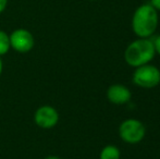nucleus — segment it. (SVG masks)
<instances>
[{
  "label": "nucleus",
  "mask_w": 160,
  "mask_h": 159,
  "mask_svg": "<svg viewBox=\"0 0 160 159\" xmlns=\"http://www.w3.org/2000/svg\"><path fill=\"white\" fill-rule=\"evenodd\" d=\"M158 26V11L150 3L139 6L132 17V30L138 38H149Z\"/></svg>",
  "instance_id": "1"
},
{
  "label": "nucleus",
  "mask_w": 160,
  "mask_h": 159,
  "mask_svg": "<svg viewBox=\"0 0 160 159\" xmlns=\"http://www.w3.org/2000/svg\"><path fill=\"white\" fill-rule=\"evenodd\" d=\"M156 56L154 42L150 38H138L132 42L124 50L125 62L132 68L150 63Z\"/></svg>",
  "instance_id": "2"
},
{
  "label": "nucleus",
  "mask_w": 160,
  "mask_h": 159,
  "mask_svg": "<svg viewBox=\"0 0 160 159\" xmlns=\"http://www.w3.org/2000/svg\"><path fill=\"white\" fill-rule=\"evenodd\" d=\"M132 81L141 88H154L160 84V70L150 63L135 68Z\"/></svg>",
  "instance_id": "3"
},
{
  "label": "nucleus",
  "mask_w": 160,
  "mask_h": 159,
  "mask_svg": "<svg viewBox=\"0 0 160 159\" xmlns=\"http://www.w3.org/2000/svg\"><path fill=\"white\" fill-rule=\"evenodd\" d=\"M145 135V125L137 119H127L119 125V136L128 144H138L144 140Z\"/></svg>",
  "instance_id": "4"
},
{
  "label": "nucleus",
  "mask_w": 160,
  "mask_h": 159,
  "mask_svg": "<svg viewBox=\"0 0 160 159\" xmlns=\"http://www.w3.org/2000/svg\"><path fill=\"white\" fill-rule=\"evenodd\" d=\"M9 36L11 49L19 53H28L35 47L34 35L26 28H17Z\"/></svg>",
  "instance_id": "5"
},
{
  "label": "nucleus",
  "mask_w": 160,
  "mask_h": 159,
  "mask_svg": "<svg viewBox=\"0 0 160 159\" xmlns=\"http://www.w3.org/2000/svg\"><path fill=\"white\" fill-rule=\"evenodd\" d=\"M33 118L34 122L38 127L44 130H50L58 124L60 115L53 106L42 105L35 110Z\"/></svg>",
  "instance_id": "6"
},
{
  "label": "nucleus",
  "mask_w": 160,
  "mask_h": 159,
  "mask_svg": "<svg viewBox=\"0 0 160 159\" xmlns=\"http://www.w3.org/2000/svg\"><path fill=\"white\" fill-rule=\"evenodd\" d=\"M107 98L110 102L114 105L128 104L132 98V93L125 85L112 84L107 89Z\"/></svg>",
  "instance_id": "7"
},
{
  "label": "nucleus",
  "mask_w": 160,
  "mask_h": 159,
  "mask_svg": "<svg viewBox=\"0 0 160 159\" xmlns=\"http://www.w3.org/2000/svg\"><path fill=\"white\" fill-rule=\"evenodd\" d=\"M121 152L116 145H106L99 154V159H120Z\"/></svg>",
  "instance_id": "8"
},
{
  "label": "nucleus",
  "mask_w": 160,
  "mask_h": 159,
  "mask_svg": "<svg viewBox=\"0 0 160 159\" xmlns=\"http://www.w3.org/2000/svg\"><path fill=\"white\" fill-rule=\"evenodd\" d=\"M10 49V36L6 31L0 30V57L7 55Z\"/></svg>",
  "instance_id": "9"
},
{
  "label": "nucleus",
  "mask_w": 160,
  "mask_h": 159,
  "mask_svg": "<svg viewBox=\"0 0 160 159\" xmlns=\"http://www.w3.org/2000/svg\"><path fill=\"white\" fill-rule=\"evenodd\" d=\"M152 42H154V47H155V51H156V53L160 55V35L159 36H157L156 38L152 40Z\"/></svg>",
  "instance_id": "10"
},
{
  "label": "nucleus",
  "mask_w": 160,
  "mask_h": 159,
  "mask_svg": "<svg viewBox=\"0 0 160 159\" xmlns=\"http://www.w3.org/2000/svg\"><path fill=\"white\" fill-rule=\"evenodd\" d=\"M8 2H9V0H0V14L7 9Z\"/></svg>",
  "instance_id": "11"
},
{
  "label": "nucleus",
  "mask_w": 160,
  "mask_h": 159,
  "mask_svg": "<svg viewBox=\"0 0 160 159\" xmlns=\"http://www.w3.org/2000/svg\"><path fill=\"white\" fill-rule=\"evenodd\" d=\"M149 3L152 4L157 11H160V0H150Z\"/></svg>",
  "instance_id": "12"
},
{
  "label": "nucleus",
  "mask_w": 160,
  "mask_h": 159,
  "mask_svg": "<svg viewBox=\"0 0 160 159\" xmlns=\"http://www.w3.org/2000/svg\"><path fill=\"white\" fill-rule=\"evenodd\" d=\"M44 159H62V158L56 155H49V156H47V157H45Z\"/></svg>",
  "instance_id": "13"
},
{
  "label": "nucleus",
  "mask_w": 160,
  "mask_h": 159,
  "mask_svg": "<svg viewBox=\"0 0 160 159\" xmlns=\"http://www.w3.org/2000/svg\"><path fill=\"white\" fill-rule=\"evenodd\" d=\"M2 70H3V61H2V57H0V77L2 74Z\"/></svg>",
  "instance_id": "14"
},
{
  "label": "nucleus",
  "mask_w": 160,
  "mask_h": 159,
  "mask_svg": "<svg viewBox=\"0 0 160 159\" xmlns=\"http://www.w3.org/2000/svg\"><path fill=\"white\" fill-rule=\"evenodd\" d=\"M94 1H95V0H94Z\"/></svg>",
  "instance_id": "15"
}]
</instances>
